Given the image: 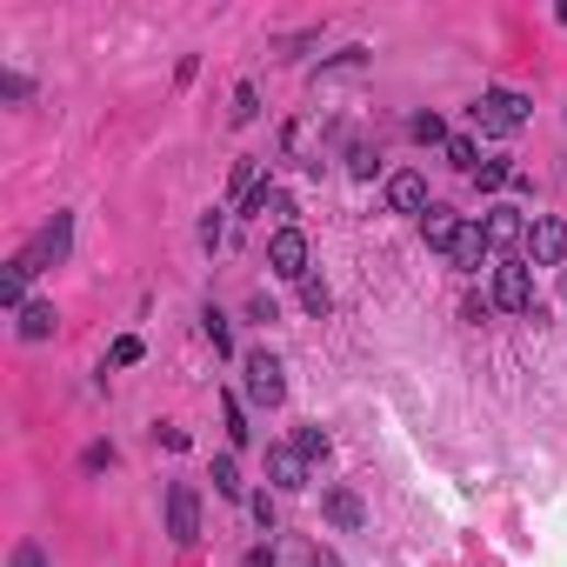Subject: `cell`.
<instances>
[{"label": "cell", "mask_w": 567, "mask_h": 567, "mask_svg": "<svg viewBox=\"0 0 567 567\" xmlns=\"http://www.w3.org/2000/svg\"><path fill=\"white\" fill-rule=\"evenodd\" d=\"M261 194V160H234V201H254Z\"/></svg>", "instance_id": "20"}, {"label": "cell", "mask_w": 567, "mask_h": 567, "mask_svg": "<svg viewBox=\"0 0 567 567\" xmlns=\"http://www.w3.org/2000/svg\"><path fill=\"white\" fill-rule=\"evenodd\" d=\"M300 307H307V314H328V307H334L328 281H314V274H307V281H300Z\"/></svg>", "instance_id": "23"}, {"label": "cell", "mask_w": 567, "mask_h": 567, "mask_svg": "<svg viewBox=\"0 0 567 567\" xmlns=\"http://www.w3.org/2000/svg\"><path fill=\"white\" fill-rule=\"evenodd\" d=\"M268 480H274L281 495H300V488H307V461L294 454V441H287V447H268Z\"/></svg>", "instance_id": "9"}, {"label": "cell", "mask_w": 567, "mask_h": 567, "mask_svg": "<svg viewBox=\"0 0 567 567\" xmlns=\"http://www.w3.org/2000/svg\"><path fill=\"white\" fill-rule=\"evenodd\" d=\"M67 248H73V214H54L47 227H41V240L27 248V261L41 268V261H67Z\"/></svg>", "instance_id": "8"}, {"label": "cell", "mask_w": 567, "mask_h": 567, "mask_svg": "<svg viewBox=\"0 0 567 567\" xmlns=\"http://www.w3.org/2000/svg\"><path fill=\"white\" fill-rule=\"evenodd\" d=\"M80 461H88V474H101V467H114V447H88Z\"/></svg>", "instance_id": "30"}, {"label": "cell", "mask_w": 567, "mask_h": 567, "mask_svg": "<svg viewBox=\"0 0 567 567\" xmlns=\"http://www.w3.org/2000/svg\"><path fill=\"white\" fill-rule=\"evenodd\" d=\"M421 234H428V248H434V254H454V240H461V214L434 201V207L421 214Z\"/></svg>", "instance_id": "11"}, {"label": "cell", "mask_w": 567, "mask_h": 567, "mask_svg": "<svg viewBox=\"0 0 567 567\" xmlns=\"http://www.w3.org/2000/svg\"><path fill=\"white\" fill-rule=\"evenodd\" d=\"M240 374H248V400H254V408H281V394H287V381H281V361H274L268 348L240 361Z\"/></svg>", "instance_id": "3"}, {"label": "cell", "mask_w": 567, "mask_h": 567, "mask_svg": "<svg viewBox=\"0 0 567 567\" xmlns=\"http://www.w3.org/2000/svg\"><path fill=\"white\" fill-rule=\"evenodd\" d=\"M268 268H274L281 281H307V234H300V227H281V234L268 240Z\"/></svg>", "instance_id": "5"}, {"label": "cell", "mask_w": 567, "mask_h": 567, "mask_svg": "<svg viewBox=\"0 0 567 567\" xmlns=\"http://www.w3.org/2000/svg\"><path fill=\"white\" fill-rule=\"evenodd\" d=\"M54 328H60L54 300H27V307H21V341H47Z\"/></svg>", "instance_id": "15"}, {"label": "cell", "mask_w": 567, "mask_h": 567, "mask_svg": "<svg viewBox=\"0 0 567 567\" xmlns=\"http://www.w3.org/2000/svg\"><path fill=\"white\" fill-rule=\"evenodd\" d=\"M474 188H480V194L514 188V168H508V160H480V168H474Z\"/></svg>", "instance_id": "19"}, {"label": "cell", "mask_w": 567, "mask_h": 567, "mask_svg": "<svg viewBox=\"0 0 567 567\" xmlns=\"http://www.w3.org/2000/svg\"><path fill=\"white\" fill-rule=\"evenodd\" d=\"M387 207H394V214H428V207H434V201H428V181H421L415 168H400V174L387 181Z\"/></svg>", "instance_id": "7"}, {"label": "cell", "mask_w": 567, "mask_h": 567, "mask_svg": "<svg viewBox=\"0 0 567 567\" xmlns=\"http://www.w3.org/2000/svg\"><path fill=\"white\" fill-rule=\"evenodd\" d=\"M220 415H227V441H234V447H240V441L254 434V428H248V415H240V400H234V394L220 400Z\"/></svg>", "instance_id": "24"}, {"label": "cell", "mask_w": 567, "mask_h": 567, "mask_svg": "<svg viewBox=\"0 0 567 567\" xmlns=\"http://www.w3.org/2000/svg\"><path fill=\"white\" fill-rule=\"evenodd\" d=\"M320 508H328V521H334L341 534H354V528L367 521V508H361V495H348V488H328V501H320Z\"/></svg>", "instance_id": "12"}, {"label": "cell", "mask_w": 567, "mask_h": 567, "mask_svg": "<svg viewBox=\"0 0 567 567\" xmlns=\"http://www.w3.org/2000/svg\"><path fill=\"white\" fill-rule=\"evenodd\" d=\"M168 534H174V547H194L201 541V501H194V488H168Z\"/></svg>", "instance_id": "6"}, {"label": "cell", "mask_w": 567, "mask_h": 567, "mask_svg": "<svg viewBox=\"0 0 567 567\" xmlns=\"http://www.w3.org/2000/svg\"><path fill=\"white\" fill-rule=\"evenodd\" d=\"M214 495H227V501H240V495H248V480H240L234 454H220V461H214Z\"/></svg>", "instance_id": "18"}, {"label": "cell", "mask_w": 567, "mask_h": 567, "mask_svg": "<svg viewBox=\"0 0 567 567\" xmlns=\"http://www.w3.org/2000/svg\"><path fill=\"white\" fill-rule=\"evenodd\" d=\"M488 254H495V248H488V234H480V227H461V240H454V254H447V261H454L461 274H474Z\"/></svg>", "instance_id": "14"}, {"label": "cell", "mask_w": 567, "mask_h": 567, "mask_svg": "<svg viewBox=\"0 0 567 567\" xmlns=\"http://www.w3.org/2000/svg\"><path fill=\"white\" fill-rule=\"evenodd\" d=\"M528 114H534V101L514 94V88H488V94L474 101V127H480V134H521Z\"/></svg>", "instance_id": "1"}, {"label": "cell", "mask_w": 567, "mask_h": 567, "mask_svg": "<svg viewBox=\"0 0 567 567\" xmlns=\"http://www.w3.org/2000/svg\"><path fill=\"white\" fill-rule=\"evenodd\" d=\"M248 214H254V220H274V234H281V227H287V214H294V201H287V188H274V181H268V188L248 201Z\"/></svg>", "instance_id": "13"}, {"label": "cell", "mask_w": 567, "mask_h": 567, "mask_svg": "<svg viewBox=\"0 0 567 567\" xmlns=\"http://www.w3.org/2000/svg\"><path fill=\"white\" fill-rule=\"evenodd\" d=\"M254 114H261V88H254V80H240V88H234V107H227V121H234V127H248Z\"/></svg>", "instance_id": "17"}, {"label": "cell", "mask_w": 567, "mask_h": 567, "mask_svg": "<svg viewBox=\"0 0 567 567\" xmlns=\"http://www.w3.org/2000/svg\"><path fill=\"white\" fill-rule=\"evenodd\" d=\"M134 361H140V341H134V334H121V341H114V367H134Z\"/></svg>", "instance_id": "27"}, {"label": "cell", "mask_w": 567, "mask_h": 567, "mask_svg": "<svg viewBox=\"0 0 567 567\" xmlns=\"http://www.w3.org/2000/svg\"><path fill=\"white\" fill-rule=\"evenodd\" d=\"M240 567H274V554H268V547H254V554H240Z\"/></svg>", "instance_id": "31"}, {"label": "cell", "mask_w": 567, "mask_h": 567, "mask_svg": "<svg viewBox=\"0 0 567 567\" xmlns=\"http://www.w3.org/2000/svg\"><path fill=\"white\" fill-rule=\"evenodd\" d=\"M480 234H488V248H514V240H528V214L521 207H488Z\"/></svg>", "instance_id": "10"}, {"label": "cell", "mask_w": 567, "mask_h": 567, "mask_svg": "<svg viewBox=\"0 0 567 567\" xmlns=\"http://www.w3.org/2000/svg\"><path fill=\"white\" fill-rule=\"evenodd\" d=\"M447 160H454L461 174H474V168H480V147H474L467 134H447Z\"/></svg>", "instance_id": "21"}, {"label": "cell", "mask_w": 567, "mask_h": 567, "mask_svg": "<svg viewBox=\"0 0 567 567\" xmlns=\"http://www.w3.org/2000/svg\"><path fill=\"white\" fill-rule=\"evenodd\" d=\"M207 341H214V348H220V354H227V348H234V341H227V314H214V307H207Z\"/></svg>", "instance_id": "26"}, {"label": "cell", "mask_w": 567, "mask_h": 567, "mask_svg": "<svg viewBox=\"0 0 567 567\" xmlns=\"http://www.w3.org/2000/svg\"><path fill=\"white\" fill-rule=\"evenodd\" d=\"M348 168H354V174H361V181H367V174H374V168H381V160H374V147H354V154H348Z\"/></svg>", "instance_id": "29"}, {"label": "cell", "mask_w": 567, "mask_h": 567, "mask_svg": "<svg viewBox=\"0 0 567 567\" xmlns=\"http://www.w3.org/2000/svg\"><path fill=\"white\" fill-rule=\"evenodd\" d=\"M27 274H34V261L21 254V261H8V274H0V300H8L14 314L27 307Z\"/></svg>", "instance_id": "16"}, {"label": "cell", "mask_w": 567, "mask_h": 567, "mask_svg": "<svg viewBox=\"0 0 567 567\" xmlns=\"http://www.w3.org/2000/svg\"><path fill=\"white\" fill-rule=\"evenodd\" d=\"M495 307L501 314H528L534 307V268L528 261H501L495 268Z\"/></svg>", "instance_id": "4"}, {"label": "cell", "mask_w": 567, "mask_h": 567, "mask_svg": "<svg viewBox=\"0 0 567 567\" xmlns=\"http://www.w3.org/2000/svg\"><path fill=\"white\" fill-rule=\"evenodd\" d=\"M8 567H47V554H41V547H34V541H21V547H14V560H8Z\"/></svg>", "instance_id": "28"}, {"label": "cell", "mask_w": 567, "mask_h": 567, "mask_svg": "<svg viewBox=\"0 0 567 567\" xmlns=\"http://www.w3.org/2000/svg\"><path fill=\"white\" fill-rule=\"evenodd\" d=\"M415 140H428V147L441 140V147H447V127H441V114H415Z\"/></svg>", "instance_id": "25"}, {"label": "cell", "mask_w": 567, "mask_h": 567, "mask_svg": "<svg viewBox=\"0 0 567 567\" xmlns=\"http://www.w3.org/2000/svg\"><path fill=\"white\" fill-rule=\"evenodd\" d=\"M521 254H528V268H560V261H567V227L547 220V214H534V220H528V240H521Z\"/></svg>", "instance_id": "2"}, {"label": "cell", "mask_w": 567, "mask_h": 567, "mask_svg": "<svg viewBox=\"0 0 567 567\" xmlns=\"http://www.w3.org/2000/svg\"><path fill=\"white\" fill-rule=\"evenodd\" d=\"M328 447H334V441L320 434V428H300V434H294V454H300V461H328Z\"/></svg>", "instance_id": "22"}]
</instances>
